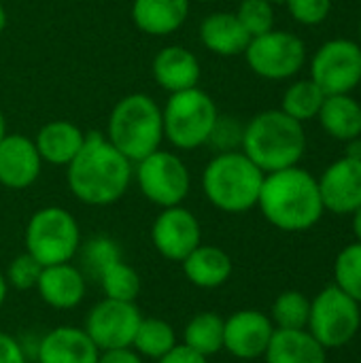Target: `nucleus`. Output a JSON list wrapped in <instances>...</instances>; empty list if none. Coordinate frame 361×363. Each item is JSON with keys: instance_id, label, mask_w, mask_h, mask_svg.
Instances as JSON below:
<instances>
[{"instance_id": "f257e3e1", "label": "nucleus", "mask_w": 361, "mask_h": 363, "mask_svg": "<svg viewBox=\"0 0 361 363\" xmlns=\"http://www.w3.org/2000/svg\"><path fill=\"white\" fill-rule=\"evenodd\" d=\"M68 189L89 206H109L121 200L132 183V162L100 132L85 134L77 157L66 166Z\"/></svg>"}, {"instance_id": "f03ea898", "label": "nucleus", "mask_w": 361, "mask_h": 363, "mask_svg": "<svg viewBox=\"0 0 361 363\" xmlns=\"http://www.w3.org/2000/svg\"><path fill=\"white\" fill-rule=\"evenodd\" d=\"M257 208L270 225L291 234L315 228L326 213L317 177L300 166L268 172Z\"/></svg>"}, {"instance_id": "7ed1b4c3", "label": "nucleus", "mask_w": 361, "mask_h": 363, "mask_svg": "<svg viewBox=\"0 0 361 363\" xmlns=\"http://www.w3.org/2000/svg\"><path fill=\"white\" fill-rule=\"evenodd\" d=\"M240 151L264 174L300 166L306 153L304 123L291 119L281 108L262 111L243 128Z\"/></svg>"}, {"instance_id": "20e7f679", "label": "nucleus", "mask_w": 361, "mask_h": 363, "mask_svg": "<svg viewBox=\"0 0 361 363\" xmlns=\"http://www.w3.org/2000/svg\"><path fill=\"white\" fill-rule=\"evenodd\" d=\"M264 172L243 153H217L202 172L206 200L221 213L240 215L257 206Z\"/></svg>"}, {"instance_id": "39448f33", "label": "nucleus", "mask_w": 361, "mask_h": 363, "mask_svg": "<svg viewBox=\"0 0 361 363\" xmlns=\"http://www.w3.org/2000/svg\"><path fill=\"white\" fill-rule=\"evenodd\" d=\"M106 138L132 164L145 160L157 151L164 140L162 108L147 94L121 98L111 111Z\"/></svg>"}, {"instance_id": "423d86ee", "label": "nucleus", "mask_w": 361, "mask_h": 363, "mask_svg": "<svg viewBox=\"0 0 361 363\" xmlns=\"http://www.w3.org/2000/svg\"><path fill=\"white\" fill-rule=\"evenodd\" d=\"M217 117V104L204 89L191 87L170 94L162 108L164 138L181 151H194L209 143Z\"/></svg>"}, {"instance_id": "0eeeda50", "label": "nucleus", "mask_w": 361, "mask_h": 363, "mask_svg": "<svg viewBox=\"0 0 361 363\" xmlns=\"http://www.w3.org/2000/svg\"><path fill=\"white\" fill-rule=\"evenodd\" d=\"M26 253L43 268L68 264L81 249V230L77 219L62 206L38 208L26 225Z\"/></svg>"}, {"instance_id": "6e6552de", "label": "nucleus", "mask_w": 361, "mask_h": 363, "mask_svg": "<svg viewBox=\"0 0 361 363\" xmlns=\"http://www.w3.org/2000/svg\"><path fill=\"white\" fill-rule=\"evenodd\" d=\"M361 304L349 298L336 285L321 289L311 300V315L306 330L326 349L347 347L360 332Z\"/></svg>"}, {"instance_id": "1a4fd4ad", "label": "nucleus", "mask_w": 361, "mask_h": 363, "mask_svg": "<svg viewBox=\"0 0 361 363\" xmlns=\"http://www.w3.org/2000/svg\"><path fill=\"white\" fill-rule=\"evenodd\" d=\"M243 55L257 77L268 81H285L304 68L306 45L294 32L270 30L251 38Z\"/></svg>"}, {"instance_id": "9d476101", "label": "nucleus", "mask_w": 361, "mask_h": 363, "mask_svg": "<svg viewBox=\"0 0 361 363\" xmlns=\"http://www.w3.org/2000/svg\"><path fill=\"white\" fill-rule=\"evenodd\" d=\"M136 181L143 196L160 208L183 204L191 189V177L185 162L162 149L136 162Z\"/></svg>"}, {"instance_id": "9b49d317", "label": "nucleus", "mask_w": 361, "mask_h": 363, "mask_svg": "<svg viewBox=\"0 0 361 363\" xmlns=\"http://www.w3.org/2000/svg\"><path fill=\"white\" fill-rule=\"evenodd\" d=\"M311 79L326 96L351 94L361 85V45L351 38L326 40L311 60Z\"/></svg>"}, {"instance_id": "f8f14e48", "label": "nucleus", "mask_w": 361, "mask_h": 363, "mask_svg": "<svg viewBox=\"0 0 361 363\" xmlns=\"http://www.w3.org/2000/svg\"><path fill=\"white\" fill-rule=\"evenodd\" d=\"M140 319L143 315L136 302H119L104 298L89 308L83 330L100 351L126 349L132 347Z\"/></svg>"}, {"instance_id": "ddd939ff", "label": "nucleus", "mask_w": 361, "mask_h": 363, "mask_svg": "<svg viewBox=\"0 0 361 363\" xmlns=\"http://www.w3.org/2000/svg\"><path fill=\"white\" fill-rule=\"evenodd\" d=\"M151 242L164 259L181 264L196 247L202 245L200 221L181 204L162 208L151 225Z\"/></svg>"}, {"instance_id": "4468645a", "label": "nucleus", "mask_w": 361, "mask_h": 363, "mask_svg": "<svg viewBox=\"0 0 361 363\" xmlns=\"http://www.w3.org/2000/svg\"><path fill=\"white\" fill-rule=\"evenodd\" d=\"M274 325L270 317L262 311L245 308L232 313L223 319V351L243 362H253L264 357Z\"/></svg>"}, {"instance_id": "2eb2a0df", "label": "nucleus", "mask_w": 361, "mask_h": 363, "mask_svg": "<svg viewBox=\"0 0 361 363\" xmlns=\"http://www.w3.org/2000/svg\"><path fill=\"white\" fill-rule=\"evenodd\" d=\"M323 208L334 215H353L361 206V160L340 157L317 179Z\"/></svg>"}, {"instance_id": "dca6fc26", "label": "nucleus", "mask_w": 361, "mask_h": 363, "mask_svg": "<svg viewBox=\"0 0 361 363\" xmlns=\"http://www.w3.org/2000/svg\"><path fill=\"white\" fill-rule=\"evenodd\" d=\"M43 160L32 138L23 134H6L0 140V185L9 189H26L40 177Z\"/></svg>"}, {"instance_id": "f3484780", "label": "nucleus", "mask_w": 361, "mask_h": 363, "mask_svg": "<svg viewBox=\"0 0 361 363\" xmlns=\"http://www.w3.org/2000/svg\"><path fill=\"white\" fill-rule=\"evenodd\" d=\"M100 349L83 328L60 325L49 330L36 349L38 363H96Z\"/></svg>"}, {"instance_id": "a211bd4d", "label": "nucleus", "mask_w": 361, "mask_h": 363, "mask_svg": "<svg viewBox=\"0 0 361 363\" xmlns=\"http://www.w3.org/2000/svg\"><path fill=\"white\" fill-rule=\"evenodd\" d=\"M40 300L55 311L77 308L87 291V279L81 268L68 264L45 266L36 283Z\"/></svg>"}, {"instance_id": "6ab92c4d", "label": "nucleus", "mask_w": 361, "mask_h": 363, "mask_svg": "<svg viewBox=\"0 0 361 363\" xmlns=\"http://www.w3.org/2000/svg\"><path fill=\"white\" fill-rule=\"evenodd\" d=\"M151 70H153V79L157 81V85L166 89L168 94L198 87L200 74H202L198 57L181 45H170L157 51V55L153 57Z\"/></svg>"}, {"instance_id": "aec40b11", "label": "nucleus", "mask_w": 361, "mask_h": 363, "mask_svg": "<svg viewBox=\"0 0 361 363\" xmlns=\"http://www.w3.org/2000/svg\"><path fill=\"white\" fill-rule=\"evenodd\" d=\"M200 43L215 55L234 57L243 55L251 36L238 21L236 13L230 11H215L206 15L200 23Z\"/></svg>"}, {"instance_id": "412c9836", "label": "nucleus", "mask_w": 361, "mask_h": 363, "mask_svg": "<svg viewBox=\"0 0 361 363\" xmlns=\"http://www.w3.org/2000/svg\"><path fill=\"white\" fill-rule=\"evenodd\" d=\"M185 279L198 289H217L223 287L232 277V257L215 247V245H200L196 247L183 262H181Z\"/></svg>"}, {"instance_id": "4be33fe9", "label": "nucleus", "mask_w": 361, "mask_h": 363, "mask_svg": "<svg viewBox=\"0 0 361 363\" xmlns=\"http://www.w3.org/2000/svg\"><path fill=\"white\" fill-rule=\"evenodd\" d=\"M83 143L85 134L81 128L66 119H53L45 123L34 138L40 160L53 166H68L81 151Z\"/></svg>"}, {"instance_id": "5701e85b", "label": "nucleus", "mask_w": 361, "mask_h": 363, "mask_svg": "<svg viewBox=\"0 0 361 363\" xmlns=\"http://www.w3.org/2000/svg\"><path fill=\"white\" fill-rule=\"evenodd\" d=\"M189 17V0H134L132 21L151 36L177 32Z\"/></svg>"}, {"instance_id": "b1692460", "label": "nucleus", "mask_w": 361, "mask_h": 363, "mask_svg": "<svg viewBox=\"0 0 361 363\" xmlns=\"http://www.w3.org/2000/svg\"><path fill=\"white\" fill-rule=\"evenodd\" d=\"M264 359L266 363H328V351L309 330H274Z\"/></svg>"}, {"instance_id": "393cba45", "label": "nucleus", "mask_w": 361, "mask_h": 363, "mask_svg": "<svg viewBox=\"0 0 361 363\" xmlns=\"http://www.w3.org/2000/svg\"><path fill=\"white\" fill-rule=\"evenodd\" d=\"M317 119L334 140L349 143L361 136V102L351 94L326 96Z\"/></svg>"}, {"instance_id": "a878e982", "label": "nucleus", "mask_w": 361, "mask_h": 363, "mask_svg": "<svg viewBox=\"0 0 361 363\" xmlns=\"http://www.w3.org/2000/svg\"><path fill=\"white\" fill-rule=\"evenodd\" d=\"M181 345L204 357L217 355L219 351H223V317L213 311L194 315L183 330Z\"/></svg>"}, {"instance_id": "bb28decb", "label": "nucleus", "mask_w": 361, "mask_h": 363, "mask_svg": "<svg viewBox=\"0 0 361 363\" xmlns=\"http://www.w3.org/2000/svg\"><path fill=\"white\" fill-rule=\"evenodd\" d=\"M326 94L323 89L309 77V79H298L294 81L281 98V111L289 115L291 119L306 123L317 119L321 106H323Z\"/></svg>"}, {"instance_id": "cd10ccee", "label": "nucleus", "mask_w": 361, "mask_h": 363, "mask_svg": "<svg viewBox=\"0 0 361 363\" xmlns=\"http://www.w3.org/2000/svg\"><path fill=\"white\" fill-rule=\"evenodd\" d=\"M177 334L174 328L157 317H143L140 325L136 330V336L132 340V349L147 359H162L166 353H170L177 347Z\"/></svg>"}, {"instance_id": "c85d7f7f", "label": "nucleus", "mask_w": 361, "mask_h": 363, "mask_svg": "<svg viewBox=\"0 0 361 363\" xmlns=\"http://www.w3.org/2000/svg\"><path fill=\"white\" fill-rule=\"evenodd\" d=\"M311 315V300L296 289L277 296L270 308V321L274 330H306Z\"/></svg>"}, {"instance_id": "c756f323", "label": "nucleus", "mask_w": 361, "mask_h": 363, "mask_svg": "<svg viewBox=\"0 0 361 363\" xmlns=\"http://www.w3.org/2000/svg\"><path fill=\"white\" fill-rule=\"evenodd\" d=\"M98 281H100V287L104 291V298H111V300L136 302V298L140 294V277L123 259H119L113 266H109L98 277Z\"/></svg>"}, {"instance_id": "7c9ffc66", "label": "nucleus", "mask_w": 361, "mask_h": 363, "mask_svg": "<svg viewBox=\"0 0 361 363\" xmlns=\"http://www.w3.org/2000/svg\"><path fill=\"white\" fill-rule=\"evenodd\" d=\"M334 285L361 304V242L347 245L334 262Z\"/></svg>"}, {"instance_id": "2f4dec72", "label": "nucleus", "mask_w": 361, "mask_h": 363, "mask_svg": "<svg viewBox=\"0 0 361 363\" xmlns=\"http://www.w3.org/2000/svg\"><path fill=\"white\" fill-rule=\"evenodd\" d=\"M81 259L85 268L89 270V274L98 279L109 266H113L115 262L123 257H121L119 245L111 236H94L81 247Z\"/></svg>"}, {"instance_id": "473e14b6", "label": "nucleus", "mask_w": 361, "mask_h": 363, "mask_svg": "<svg viewBox=\"0 0 361 363\" xmlns=\"http://www.w3.org/2000/svg\"><path fill=\"white\" fill-rule=\"evenodd\" d=\"M236 17L251 38L274 30V9L268 0H243L236 9Z\"/></svg>"}, {"instance_id": "72a5a7b5", "label": "nucleus", "mask_w": 361, "mask_h": 363, "mask_svg": "<svg viewBox=\"0 0 361 363\" xmlns=\"http://www.w3.org/2000/svg\"><path fill=\"white\" fill-rule=\"evenodd\" d=\"M40 272H43V266L30 253H21L9 264L4 277H6L9 287L19 289V291H30V289H36Z\"/></svg>"}, {"instance_id": "f704fd0d", "label": "nucleus", "mask_w": 361, "mask_h": 363, "mask_svg": "<svg viewBox=\"0 0 361 363\" xmlns=\"http://www.w3.org/2000/svg\"><path fill=\"white\" fill-rule=\"evenodd\" d=\"M291 19L300 26H319L332 13V0H283Z\"/></svg>"}, {"instance_id": "c9c22d12", "label": "nucleus", "mask_w": 361, "mask_h": 363, "mask_svg": "<svg viewBox=\"0 0 361 363\" xmlns=\"http://www.w3.org/2000/svg\"><path fill=\"white\" fill-rule=\"evenodd\" d=\"M240 140H243V125H238L234 117L219 115L206 145H213L219 153H226V151H238L236 147H240Z\"/></svg>"}, {"instance_id": "e433bc0d", "label": "nucleus", "mask_w": 361, "mask_h": 363, "mask_svg": "<svg viewBox=\"0 0 361 363\" xmlns=\"http://www.w3.org/2000/svg\"><path fill=\"white\" fill-rule=\"evenodd\" d=\"M0 363H28L21 345L4 332H0Z\"/></svg>"}, {"instance_id": "4c0bfd02", "label": "nucleus", "mask_w": 361, "mask_h": 363, "mask_svg": "<svg viewBox=\"0 0 361 363\" xmlns=\"http://www.w3.org/2000/svg\"><path fill=\"white\" fill-rule=\"evenodd\" d=\"M157 363H209V357L191 351L185 345H177L170 353H166L162 359H157Z\"/></svg>"}, {"instance_id": "58836bf2", "label": "nucleus", "mask_w": 361, "mask_h": 363, "mask_svg": "<svg viewBox=\"0 0 361 363\" xmlns=\"http://www.w3.org/2000/svg\"><path fill=\"white\" fill-rule=\"evenodd\" d=\"M96 363H143V357L132 347H126V349H106V351H100L98 362Z\"/></svg>"}, {"instance_id": "ea45409f", "label": "nucleus", "mask_w": 361, "mask_h": 363, "mask_svg": "<svg viewBox=\"0 0 361 363\" xmlns=\"http://www.w3.org/2000/svg\"><path fill=\"white\" fill-rule=\"evenodd\" d=\"M345 145H347V153H345V155L355 157V160H361V136L360 138H355V140L345 143Z\"/></svg>"}, {"instance_id": "a19ab883", "label": "nucleus", "mask_w": 361, "mask_h": 363, "mask_svg": "<svg viewBox=\"0 0 361 363\" xmlns=\"http://www.w3.org/2000/svg\"><path fill=\"white\" fill-rule=\"evenodd\" d=\"M353 234H355V238H357V242H361V206L353 213Z\"/></svg>"}, {"instance_id": "79ce46f5", "label": "nucleus", "mask_w": 361, "mask_h": 363, "mask_svg": "<svg viewBox=\"0 0 361 363\" xmlns=\"http://www.w3.org/2000/svg\"><path fill=\"white\" fill-rule=\"evenodd\" d=\"M6 294H9V283H6L4 272L0 270V308H2V304H4V300H6Z\"/></svg>"}, {"instance_id": "37998d69", "label": "nucleus", "mask_w": 361, "mask_h": 363, "mask_svg": "<svg viewBox=\"0 0 361 363\" xmlns=\"http://www.w3.org/2000/svg\"><path fill=\"white\" fill-rule=\"evenodd\" d=\"M4 28H6V11H4V6H2V2H0V34H2Z\"/></svg>"}, {"instance_id": "c03bdc74", "label": "nucleus", "mask_w": 361, "mask_h": 363, "mask_svg": "<svg viewBox=\"0 0 361 363\" xmlns=\"http://www.w3.org/2000/svg\"><path fill=\"white\" fill-rule=\"evenodd\" d=\"M6 136V121H4V115H2V111H0V140Z\"/></svg>"}, {"instance_id": "a18cd8bd", "label": "nucleus", "mask_w": 361, "mask_h": 363, "mask_svg": "<svg viewBox=\"0 0 361 363\" xmlns=\"http://www.w3.org/2000/svg\"><path fill=\"white\" fill-rule=\"evenodd\" d=\"M357 34H360V45H361V17H360V23H357Z\"/></svg>"}, {"instance_id": "49530a36", "label": "nucleus", "mask_w": 361, "mask_h": 363, "mask_svg": "<svg viewBox=\"0 0 361 363\" xmlns=\"http://www.w3.org/2000/svg\"><path fill=\"white\" fill-rule=\"evenodd\" d=\"M268 2H272V4H274V2H283V0H268Z\"/></svg>"}, {"instance_id": "de8ad7c7", "label": "nucleus", "mask_w": 361, "mask_h": 363, "mask_svg": "<svg viewBox=\"0 0 361 363\" xmlns=\"http://www.w3.org/2000/svg\"><path fill=\"white\" fill-rule=\"evenodd\" d=\"M360 87H361V85H360Z\"/></svg>"}]
</instances>
